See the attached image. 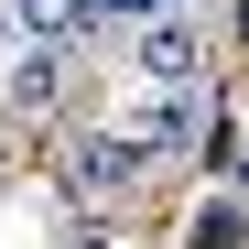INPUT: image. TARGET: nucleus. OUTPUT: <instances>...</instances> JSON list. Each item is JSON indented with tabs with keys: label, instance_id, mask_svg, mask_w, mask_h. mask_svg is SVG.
<instances>
[{
	"label": "nucleus",
	"instance_id": "1",
	"mask_svg": "<svg viewBox=\"0 0 249 249\" xmlns=\"http://www.w3.org/2000/svg\"><path fill=\"white\" fill-rule=\"evenodd\" d=\"M119 141H130V162H195L206 152V87H141L119 108Z\"/></svg>",
	"mask_w": 249,
	"mask_h": 249
},
{
	"label": "nucleus",
	"instance_id": "7",
	"mask_svg": "<svg viewBox=\"0 0 249 249\" xmlns=\"http://www.w3.org/2000/svg\"><path fill=\"white\" fill-rule=\"evenodd\" d=\"M76 249H108V238H98V228H76Z\"/></svg>",
	"mask_w": 249,
	"mask_h": 249
},
{
	"label": "nucleus",
	"instance_id": "8",
	"mask_svg": "<svg viewBox=\"0 0 249 249\" xmlns=\"http://www.w3.org/2000/svg\"><path fill=\"white\" fill-rule=\"evenodd\" d=\"M0 44H11V11H0Z\"/></svg>",
	"mask_w": 249,
	"mask_h": 249
},
{
	"label": "nucleus",
	"instance_id": "5",
	"mask_svg": "<svg viewBox=\"0 0 249 249\" xmlns=\"http://www.w3.org/2000/svg\"><path fill=\"white\" fill-rule=\"evenodd\" d=\"M238 238H249V206H238V195L195 206V249H238Z\"/></svg>",
	"mask_w": 249,
	"mask_h": 249
},
{
	"label": "nucleus",
	"instance_id": "4",
	"mask_svg": "<svg viewBox=\"0 0 249 249\" xmlns=\"http://www.w3.org/2000/svg\"><path fill=\"white\" fill-rule=\"evenodd\" d=\"M65 65H76L65 44H22L11 65H0V98H11V119H54V108H65Z\"/></svg>",
	"mask_w": 249,
	"mask_h": 249
},
{
	"label": "nucleus",
	"instance_id": "2",
	"mask_svg": "<svg viewBox=\"0 0 249 249\" xmlns=\"http://www.w3.org/2000/svg\"><path fill=\"white\" fill-rule=\"evenodd\" d=\"M130 76L141 87H206V22L195 11H152V22H130Z\"/></svg>",
	"mask_w": 249,
	"mask_h": 249
},
{
	"label": "nucleus",
	"instance_id": "6",
	"mask_svg": "<svg viewBox=\"0 0 249 249\" xmlns=\"http://www.w3.org/2000/svg\"><path fill=\"white\" fill-rule=\"evenodd\" d=\"M152 11H184V0H108V22H152Z\"/></svg>",
	"mask_w": 249,
	"mask_h": 249
},
{
	"label": "nucleus",
	"instance_id": "3",
	"mask_svg": "<svg viewBox=\"0 0 249 249\" xmlns=\"http://www.w3.org/2000/svg\"><path fill=\"white\" fill-rule=\"evenodd\" d=\"M130 174H141V162H130V141H119V130H65V141H54V184H65L76 206H108Z\"/></svg>",
	"mask_w": 249,
	"mask_h": 249
}]
</instances>
